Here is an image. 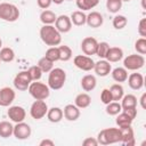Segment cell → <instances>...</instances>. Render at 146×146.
Returning a JSON list of instances; mask_svg holds the SVG:
<instances>
[{"label": "cell", "instance_id": "1", "mask_svg": "<svg viewBox=\"0 0 146 146\" xmlns=\"http://www.w3.org/2000/svg\"><path fill=\"white\" fill-rule=\"evenodd\" d=\"M39 34L42 42L49 47H57L62 42V33L54 25H42Z\"/></svg>", "mask_w": 146, "mask_h": 146}, {"label": "cell", "instance_id": "2", "mask_svg": "<svg viewBox=\"0 0 146 146\" xmlns=\"http://www.w3.org/2000/svg\"><path fill=\"white\" fill-rule=\"evenodd\" d=\"M96 139L98 141V145H104V146L121 143L120 129L119 127L117 128H105L98 132Z\"/></svg>", "mask_w": 146, "mask_h": 146}, {"label": "cell", "instance_id": "3", "mask_svg": "<svg viewBox=\"0 0 146 146\" xmlns=\"http://www.w3.org/2000/svg\"><path fill=\"white\" fill-rule=\"evenodd\" d=\"M66 82V72L60 67H54L48 75V87L52 90H59Z\"/></svg>", "mask_w": 146, "mask_h": 146}, {"label": "cell", "instance_id": "4", "mask_svg": "<svg viewBox=\"0 0 146 146\" xmlns=\"http://www.w3.org/2000/svg\"><path fill=\"white\" fill-rule=\"evenodd\" d=\"M27 91L34 99L38 100H44L50 95V88L48 87V84L39 81H32L27 88Z\"/></svg>", "mask_w": 146, "mask_h": 146}, {"label": "cell", "instance_id": "5", "mask_svg": "<svg viewBox=\"0 0 146 146\" xmlns=\"http://www.w3.org/2000/svg\"><path fill=\"white\" fill-rule=\"evenodd\" d=\"M19 18V9L9 2L0 3V19L5 22H16Z\"/></svg>", "mask_w": 146, "mask_h": 146}, {"label": "cell", "instance_id": "6", "mask_svg": "<svg viewBox=\"0 0 146 146\" xmlns=\"http://www.w3.org/2000/svg\"><path fill=\"white\" fill-rule=\"evenodd\" d=\"M145 65V57L139 54H131L124 57L123 67L128 71H138Z\"/></svg>", "mask_w": 146, "mask_h": 146}, {"label": "cell", "instance_id": "7", "mask_svg": "<svg viewBox=\"0 0 146 146\" xmlns=\"http://www.w3.org/2000/svg\"><path fill=\"white\" fill-rule=\"evenodd\" d=\"M47 112H48V105L44 100L35 99L30 107V115L34 120H41L42 117L46 116Z\"/></svg>", "mask_w": 146, "mask_h": 146}, {"label": "cell", "instance_id": "8", "mask_svg": "<svg viewBox=\"0 0 146 146\" xmlns=\"http://www.w3.org/2000/svg\"><path fill=\"white\" fill-rule=\"evenodd\" d=\"M31 82H32V79H31L30 73H29L27 70H26V71H21V72H18V73L15 75L14 81H13L14 87H15L17 90H19V91H25V90H27V88H29V86L31 84Z\"/></svg>", "mask_w": 146, "mask_h": 146}, {"label": "cell", "instance_id": "9", "mask_svg": "<svg viewBox=\"0 0 146 146\" xmlns=\"http://www.w3.org/2000/svg\"><path fill=\"white\" fill-rule=\"evenodd\" d=\"M73 63L74 65L84 72H89L91 70H94L95 66V60L91 58V56H87V55H78L73 58Z\"/></svg>", "mask_w": 146, "mask_h": 146}, {"label": "cell", "instance_id": "10", "mask_svg": "<svg viewBox=\"0 0 146 146\" xmlns=\"http://www.w3.org/2000/svg\"><path fill=\"white\" fill-rule=\"evenodd\" d=\"M32 135V129L30 127V124L25 123L24 121L22 122H18L14 125V132H13V136L18 139V140H25V139H29Z\"/></svg>", "mask_w": 146, "mask_h": 146}, {"label": "cell", "instance_id": "11", "mask_svg": "<svg viewBox=\"0 0 146 146\" xmlns=\"http://www.w3.org/2000/svg\"><path fill=\"white\" fill-rule=\"evenodd\" d=\"M16 98V92L10 87L0 88V106L1 107H9Z\"/></svg>", "mask_w": 146, "mask_h": 146}, {"label": "cell", "instance_id": "12", "mask_svg": "<svg viewBox=\"0 0 146 146\" xmlns=\"http://www.w3.org/2000/svg\"><path fill=\"white\" fill-rule=\"evenodd\" d=\"M121 132V143L125 146H133L135 145V132L131 124L121 125L119 127Z\"/></svg>", "mask_w": 146, "mask_h": 146}, {"label": "cell", "instance_id": "13", "mask_svg": "<svg viewBox=\"0 0 146 146\" xmlns=\"http://www.w3.org/2000/svg\"><path fill=\"white\" fill-rule=\"evenodd\" d=\"M7 115L10 119V121L18 123L25 120L26 117V111L24 107L18 106V105H14V106H9L8 111H7Z\"/></svg>", "mask_w": 146, "mask_h": 146}, {"label": "cell", "instance_id": "14", "mask_svg": "<svg viewBox=\"0 0 146 146\" xmlns=\"http://www.w3.org/2000/svg\"><path fill=\"white\" fill-rule=\"evenodd\" d=\"M98 41L92 36H86L81 41V50L87 56H92L96 54Z\"/></svg>", "mask_w": 146, "mask_h": 146}, {"label": "cell", "instance_id": "15", "mask_svg": "<svg viewBox=\"0 0 146 146\" xmlns=\"http://www.w3.org/2000/svg\"><path fill=\"white\" fill-rule=\"evenodd\" d=\"M72 22L70 16L67 15H59L57 16L56 21H55V27L57 29V31L59 33H67L72 30Z\"/></svg>", "mask_w": 146, "mask_h": 146}, {"label": "cell", "instance_id": "16", "mask_svg": "<svg viewBox=\"0 0 146 146\" xmlns=\"http://www.w3.org/2000/svg\"><path fill=\"white\" fill-rule=\"evenodd\" d=\"M94 71L98 76H107L112 71V65L106 59H99L98 62H95Z\"/></svg>", "mask_w": 146, "mask_h": 146}, {"label": "cell", "instance_id": "17", "mask_svg": "<svg viewBox=\"0 0 146 146\" xmlns=\"http://www.w3.org/2000/svg\"><path fill=\"white\" fill-rule=\"evenodd\" d=\"M104 23V17L99 11H90L87 15V19H86V24L89 27L92 29H97L100 27Z\"/></svg>", "mask_w": 146, "mask_h": 146}, {"label": "cell", "instance_id": "18", "mask_svg": "<svg viewBox=\"0 0 146 146\" xmlns=\"http://www.w3.org/2000/svg\"><path fill=\"white\" fill-rule=\"evenodd\" d=\"M128 84L132 90H140L144 87V76L140 73H131L128 75Z\"/></svg>", "mask_w": 146, "mask_h": 146}, {"label": "cell", "instance_id": "19", "mask_svg": "<svg viewBox=\"0 0 146 146\" xmlns=\"http://www.w3.org/2000/svg\"><path fill=\"white\" fill-rule=\"evenodd\" d=\"M63 114H64V117L67 120V121H76L79 117H80V108L78 106H75L74 104H67L64 110H63Z\"/></svg>", "mask_w": 146, "mask_h": 146}, {"label": "cell", "instance_id": "20", "mask_svg": "<svg viewBox=\"0 0 146 146\" xmlns=\"http://www.w3.org/2000/svg\"><path fill=\"white\" fill-rule=\"evenodd\" d=\"M123 50L122 48L120 47H110L107 52H106V56H105V59L110 63H116L119 60H121L123 58Z\"/></svg>", "mask_w": 146, "mask_h": 146}, {"label": "cell", "instance_id": "21", "mask_svg": "<svg viewBox=\"0 0 146 146\" xmlns=\"http://www.w3.org/2000/svg\"><path fill=\"white\" fill-rule=\"evenodd\" d=\"M80 84H81V88L84 91H87V92L92 91L97 86V79L92 74H86V75L82 76V79L80 81Z\"/></svg>", "mask_w": 146, "mask_h": 146}, {"label": "cell", "instance_id": "22", "mask_svg": "<svg viewBox=\"0 0 146 146\" xmlns=\"http://www.w3.org/2000/svg\"><path fill=\"white\" fill-rule=\"evenodd\" d=\"M47 119L51 122V123H58L63 120L64 117V114H63V110L60 107H51V108H48V112H47Z\"/></svg>", "mask_w": 146, "mask_h": 146}, {"label": "cell", "instance_id": "23", "mask_svg": "<svg viewBox=\"0 0 146 146\" xmlns=\"http://www.w3.org/2000/svg\"><path fill=\"white\" fill-rule=\"evenodd\" d=\"M90 104H91V97L87 92H81V94L76 95V97L74 99V105L78 106L80 110L89 107Z\"/></svg>", "mask_w": 146, "mask_h": 146}, {"label": "cell", "instance_id": "24", "mask_svg": "<svg viewBox=\"0 0 146 146\" xmlns=\"http://www.w3.org/2000/svg\"><path fill=\"white\" fill-rule=\"evenodd\" d=\"M111 75L112 79L117 83L125 82L128 79V70H125L124 67H115L111 71Z\"/></svg>", "mask_w": 146, "mask_h": 146}, {"label": "cell", "instance_id": "25", "mask_svg": "<svg viewBox=\"0 0 146 146\" xmlns=\"http://www.w3.org/2000/svg\"><path fill=\"white\" fill-rule=\"evenodd\" d=\"M57 18V15L49 9H44L40 14V21L43 25H52L55 24V21Z\"/></svg>", "mask_w": 146, "mask_h": 146}, {"label": "cell", "instance_id": "26", "mask_svg": "<svg viewBox=\"0 0 146 146\" xmlns=\"http://www.w3.org/2000/svg\"><path fill=\"white\" fill-rule=\"evenodd\" d=\"M70 18H71V22H72L73 25H75V26H82V25L86 24L87 15L82 10H75V11H73L71 14Z\"/></svg>", "mask_w": 146, "mask_h": 146}, {"label": "cell", "instance_id": "27", "mask_svg": "<svg viewBox=\"0 0 146 146\" xmlns=\"http://www.w3.org/2000/svg\"><path fill=\"white\" fill-rule=\"evenodd\" d=\"M121 107L122 110L125 108H130V107H137V97L132 94H128V95H123V97L121 98Z\"/></svg>", "mask_w": 146, "mask_h": 146}, {"label": "cell", "instance_id": "28", "mask_svg": "<svg viewBox=\"0 0 146 146\" xmlns=\"http://www.w3.org/2000/svg\"><path fill=\"white\" fill-rule=\"evenodd\" d=\"M14 125L9 121H1L0 122V137L1 138H9L13 136Z\"/></svg>", "mask_w": 146, "mask_h": 146}, {"label": "cell", "instance_id": "29", "mask_svg": "<svg viewBox=\"0 0 146 146\" xmlns=\"http://www.w3.org/2000/svg\"><path fill=\"white\" fill-rule=\"evenodd\" d=\"M75 3L80 10L87 11L94 9L99 3V0H75Z\"/></svg>", "mask_w": 146, "mask_h": 146}, {"label": "cell", "instance_id": "30", "mask_svg": "<svg viewBox=\"0 0 146 146\" xmlns=\"http://www.w3.org/2000/svg\"><path fill=\"white\" fill-rule=\"evenodd\" d=\"M110 91L112 94V98L114 102H119L121 100V98L123 97L124 95V89L122 87L121 83H114L110 87Z\"/></svg>", "mask_w": 146, "mask_h": 146}, {"label": "cell", "instance_id": "31", "mask_svg": "<svg viewBox=\"0 0 146 146\" xmlns=\"http://www.w3.org/2000/svg\"><path fill=\"white\" fill-rule=\"evenodd\" d=\"M0 59L3 63H10L15 59V51L10 47H2L0 49Z\"/></svg>", "mask_w": 146, "mask_h": 146}, {"label": "cell", "instance_id": "32", "mask_svg": "<svg viewBox=\"0 0 146 146\" xmlns=\"http://www.w3.org/2000/svg\"><path fill=\"white\" fill-rule=\"evenodd\" d=\"M58 50H59V60L62 62H68L73 56L72 49L66 44L58 46Z\"/></svg>", "mask_w": 146, "mask_h": 146}, {"label": "cell", "instance_id": "33", "mask_svg": "<svg viewBox=\"0 0 146 146\" xmlns=\"http://www.w3.org/2000/svg\"><path fill=\"white\" fill-rule=\"evenodd\" d=\"M116 119H115V123L117 127H121V125H127V124H131L133 119L131 116H129L124 111H121L117 115H115Z\"/></svg>", "mask_w": 146, "mask_h": 146}, {"label": "cell", "instance_id": "34", "mask_svg": "<svg viewBox=\"0 0 146 146\" xmlns=\"http://www.w3.org/2000/svg\"><path fill=\"white\" fill-rule=\"evenodd\" d=\"M36 65L41 68V71H42L43 73H49V72L54 68V62H51L50 59H48L46 56L41 57V58L38 60V64H36Z\"/></svg>", "mask_w": 146, "mask_h": 146}, {"label": "cell", "instance_id": "35", "mask_svg": "<svg viewBox=\"0 0 146 146\" xmlns=\"http://www.w3.org/2000/svg\"><path fill=\"white\" fill-rule=\"evenodd\" d=\"M122 0H106V9L111 14H116L122 8Z\"/></svg>", "mask_w": 146, "mask_h": 146}, {"label": "cell", "instance_id": "36", "mask_svg": "<svg viewBox=\"0 0 146 146\" xmlns=\"http://www.w3.org/2000/svg\"><path fill=\"white\" fill-rule=\"evenodd\" d=\"M112 24H113V27L115 30H122L127 26L128 24V18L124 16V15H115L113 17V21H112Z\"/></svg>", "mask_w": 146, "mask_h": 146}, {"label": "cell", "instance_id": "37", "mask_svg": "<svg viewBox=\"0 0 146 146\" xmlns=\"http://www.w3.org/2000/svg\"><path fill=\"white\" fill-rule=\"evenodd\" d=\"M122 111V107H121V104L119 102H111L106 105L105 107V112L108 114V115H112V116H115L117 115L120 112Z\"/></svg>", "mask_w": 146, "mask_h": 146}, {"label": "cell", "instance_id": "38", "mask_svg": "<svg viewBox=\"0 0 146 146\" xmlns=\"http://www.w3.org/2000/svg\"><path fill=\"white\" fill-rule=\"evenodd\" d=\"M110 48V44L106 42V41H102V42H98L97 44V49H96V54L100 59H105V56H106V52Z\"/></svg>", "mask_w": 146, "mask_h": 146}, {"label": "cell", "instance_id": "39", "mask_svg": "<svg viewBox=\"0 0 146 146\" xmlns=\"http://www.w3.org/2000/svg\"><path fill=\"white\" fill-rule=\"evenodd\" d=\"M44 56L50 59L51 62H57L59 60V50H58V47H49L44 54Z\"/></svg>", "mask_w": 146, "mask_h": 146}, {"label": "cell", "instance_id": "40", "mask_svg": "<svg viewBox=\"0 0 146 146\" xmlns=\"http://www.w3.org/2000/svg\"><path fill=\"white\" fill-rule=\"evenodd\" d=\"M135 50L139 55H145L146 54V38H139L135 42Z\"/></svg>", "mask_w": 146, "mask_h": 146}, {"label": "cell", "instance_id": "41", "mask_svg": "<svg viewBox=\"0 0 146 146\" xmlns=\"http://www.w3.org/2000/svg\"><path fill=\"white\" fill-rule=\"evenodd\" d=\"M29 73H30V76H31V79H32V81H39L40 79H41V76H42V71H41V68L38 66V65H33V66H31L29 70Z\"/></svg>", "mask_w": 146, "mask_h": 146}, {"label": "cell", "instance_id": "42", "mask_svg": "<svg viewBox=\"0 0 146 146\" xmlns=\"http://www.w3.org/2000/svg\"><path fill=\"white\" fill-rule=\"evenodd\" d=\"M100 100H102V103H103V104H105V105H107L108 103L113 102L112 94H111L110 89L105 88V89H103V90H102V92H100Z\"/></svg>", "mask_w": 146, "mask_h": 146}, {"label": "cell", "instance_id": "43", "mask_svg": "<svg viewBox=\"0 0 146 146\" xmlns=\"http://www.w3.org/2000/svg\"><path fill=\"white\" fill-rule=\"evenodd\" d=\"M137 31H138V34L141 38H146V18H141L139 21Z\"/></svg>", "mask_w": 146, "mask_h": 146}, {"label": "cell", "instance_id": "44", "mask_svg": "<svg viewBox=\"0 0 146 146\" xmlns=\"http://www.w3.org/2000/svg\"><path fill=\"white\" fill-rule=\"evenodd\" d=\"M51 3H52V1L51 0H36V5H38V7L39 8H41V9H48L50 6H51Z\"/></svg>", "mask_w": 146, "mask_h": 146}, {"label": "cell", "instance_id": "45", "mask_svg": "<svg viewBox=\"0 0 146 146\" xmlns=\"http://www.w3.org/2000/svg\"><path fill=\"white\" fill-rule=\"evenodd\" d=\"M82 145L83 146H97L98 145V141L96 138L94 137H87L83 141H82Z\"/></svg>", "mask_w": 146, "mask_h": 146}, {"label": "cell", "instance_id": "46", "mask_svg": "<svg viewBox=\"0 0 146 146\" xmlns=\"http://www.w3.org/2000/svg\"><path fill=\"white\" fill-rule=\"evenodd\" d=\"M122 111H124L129 116H131L133 120H135V117L137 116V107H130V108H125V110H122Z\"/></svg>", "mask_w": 146, "mask_h": 146}, {"label": "cell", "instance_id": "47", "mask_svg": "<svg viewBox=\"0 0 146 146\" xmlns=\"http://www.w3.org/2000/svg\"><path fill=\"white\" fill-rule=\"evenodd\" d=\"M39 145H40V146H54L55 143H54V140L46 138V139H42V140L39 143Z\"/></svg>", "mask_w": 146, "mask_h": 146}, {"label": "cell", "instance_id": "48", "mask_svg": "<svg viewBox=\"0 0 146 146\" xmlns=\"http://www.w3.org/2000/svg\"><path fill=\"white\" fill-rule=\"evenodd\" d=\"M139 104H140V106H141V108H146V92H144L143 95H141V97H140V99H139Z\"/></svg>", "mask_w": 146, "mask_h": 146}, {"label": "cell", "instance_id": "49", "mask_svg": "<svg viewBox=\"0 0 146 146\" xmlns=\"http://www.w3.org/2000/svg\"><path fill=\"white\" fill-rule=\"evenodd\" d=\"M52 1V3H55V5H60V3H63L65 0H51Z\"/></svg>", "mask_w": 146, "mask_h": 146}, {"label": "cell", "instance_id": "50", "mask_svg": "<svg viewBox=\"0 0 146 146\" xmlns=\"http://www.w3.org/2000/svg\"><path fill=\"white\" fill-rule=\"evenodd\" d=\"M141 7L145 9L146 8V6H145V0H141Z\"/></svg>", "mask_w": 146, "mask_h": 146}, {"label": "cell", "instance_id": "51", "mask_svg": "<svg viewBox=\"0 0 146 146\" xmlns=\"http://www.w3.org/2000/svg\"><path fill=\"white\" fill-rule=\"evenodd\" d=\"M1 48H2V40L0 39V49H1Z\"/></svg>", "mask_w": 146, "mask_h": 146}, {"label": "cell", "instance_id": "52", "mask_svg": "<svg viewBox=\"0 0 146 146\" xmlns=\"http://www.w3.org/2000/svg\"><path fill=\"white\" fill-rule=\"evenodd\" d=\"M129 1H131V0H122V2H129Z\"/></svg>", "mask_w": 146, "mask_h": 146}, {"label": "cell", "instance_id": "53", "mask_svg": "<svg viewBox=\"0 0 146 146\" xmlns=\"http://www.w3.org/2000/svg\"><path fill=\"white\" fill-rule=\"evenodd\" d=\"M67 1H72V0H67Z\"/></svg>", "mask_w": 146, "mask_h": 146}, {"label": "cell", "instance_id": "54", "mask_svg": "<svg viewBox=\"0 0 146 146\" xmlns=\"http://www.w3.org/2000/svg\"><path fill=\"white\" fill-rule=\"evenodd\" d=\"M0 63H1V59H0Z\"/></svg>", "mask_w": 146, "mask_h": 146}]
</instances>
